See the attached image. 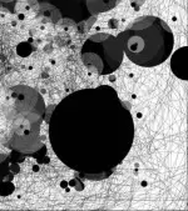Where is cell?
Instances as JSON below:
<instances>
[{
	"instance_id": "24",
	"label": "cell",
	"mask_w": 188,
	"mask_h": 211,
	"mask_svg": "<svg viewBox=\"0 0 188 211\" xmlns=\"http://www.w3.org/2000/svg\"><path fill=\"white\" fill-rule=\"evenodd\" d=\"M28 70H29V71H33V70H34V66H33V65H29V66H28Z\"/></svg>"
},
{
	"instance_id": "4",
	"label": "cell",
	"mask_w": 188,
	"mask_h": 211,
	"mask_svg": "<svg viewBox=\"0 0 188 211\" xmlns=\"http://www.w3.org/2000/svg\"><path fill=\"white\" fill-rule=\"evenodd\" d=\"M15 131L18 135H29L30 134V121L25 118H19L15 121Z\"/></svg>"
},
{
	"instance_id": "5",
	"label": "cell",
	"mask_w": 188,
	"mask_h": 211,
	"mask_svg": "<svg viewBox=\"0 0 188 211\" xmlns=\"http://www.w3.org/2000/svg\"><path fill=\"white\" fill-rule=\"evenodd\" d=\"M15 50H17V54L19 56H21V58H28V56H30L31 53H33V46L28 41H21L17 45V49Z\"/></svg>"
},
{
	"instance_id": "11",
	"label": "cell",
	"mask_w": 188,
	"mask_h": 211,
	"mask_svg": "<svg viewBox=\"0 0 188 211\" xmlns=\"http://www.w3.org/2000/svg\"><path fill=\"white\" fill-rule=\"evenodd\" d=\"M15 19L20 23V21H25L26 20V16H25V14H23V12H15Z\"/></svg>"
},
{
	"instance_id": "6",
	"label": "cell",
	"mask_w": 188,
	"mask_h": 211,
	"mask_svg": "<svg viewBox=\"0 0 188 211\" xmlns=\"http://www.w3.org/2000/svg\"><path fill=\"white\" fill-rule=\"evenodd\" d=\"M56 23H58L60 29L68 31V33H70V31L74 29H77V25H75V23L73 20H70V19H59Z\"/></svg>"
},
{
	"instance_id": "10",
	"label": "cell",
	"mask_w": 188,
	"mask_h": 211,
	"mask_svg": "<svg viewBox=\"0 0 188 211\" xmlns=\"http://www.w3.org/2000/svg\"><path fill=\"white\" fill-rule=\"evenodd\" d=\"M95 21H97V16H92L89 19V20H87L85 21V25H87V28H88V30L90 29V28L93 26L94 24H95Z\"/></svg>"
},
{
	"instance_id": "3",
	"label": "cell",
	"mask_w": 188,
	"mask_h": 211,
	"mask_svg": "<svg viewBox=\"0 0 188 211\" xmlns=\"http://www.w3.org/2000/svg\"><path fill=\"white\" fill-rule=\"evenodd\" d=\"M144 46H146V41H144V39L140 37L139 35H134L128 40V49H129V51L134 53V54H138V53L143 51Z\"/></svg>"
},
{
	"instance_id": "9",
	"label": "cell",
	"mask_w": 188,
	"mask_h": 211,
	"mask_svg": "<svg viewBox=\"0 0 188 211\" xmlns=\"http://www.w3.org/2000/svg\"><path fill=\"white\" fill-rule=\"evenodd\" d=\"M77 29L79 33H87L88 31V28H87V25H85V21H83V23H80V24H78L77 25Z\"/></svg>"
},
{
	"instance_id": "12",
	"label": "cell",
	"mask_w": 188,
	"mask_h": 211,
	"mask_svg": "<svg viewBox=\"0 0 188 211\" xmlns=\"http://www.w3.org/2000/svg\"><path fill=\"white\" fill-rule=\"evenodd\" d=\"M8 14H9L8 9H5V8H1V9H0V18H3V19H4V18L6 16V15H8Z\"/></svg>"
},
{
	"instance_id": "13",
	"label": "cell",
	"mask_w": 188,
	"mask_h": 211,
	"mask_svg": "<svg viewBox=\"0 0 188 211\" xmlns=\"http://www.w3.org/2000/svg\"><path fill=\"white\" fill-rule=\"evenodd\" d=\"M105 37H108V35H98V36H92V40H95V41H99V40H102V39H105Z\"/></svg>"
},
{
	"instance_id": "22",
	"label": "cell",
	"mask_w": 188,
	"mask_h": 211,
	"mask_svg": "<svg viewBox=\"0 0 188 211\" xmlns=\"http://www.w3.org/2000/svg\"><path fill=\"white\" fill-rule=\"evenodd\" d=\"M1 3H13V1H17V0H0Z\"/></svg>"
},
{
	"instance_id": "18",
	"label": "cell",
	"mask_w": 188,
	"mask_h": 211,
	"mask_svg": "<svg viewBox=\"0 0 188 211\" xmlns=\"http://www.w3.org/2000/svg\"><path fill=\"white\" fill-rule=\"evenodd\" d=\"M130 99L133 100V101H136V100H137V94H136V93L130 94Z\"/></svg>"
},
{
	"instance_id": "23",
	"label": "cell",
	"mask_w": 188,
	"mask_h": 211,
	"mask_svg": "<svg viewBox=\"0 0 188 211\" xmlns=\"http://www.w3.org/2000/svg\"><path fill=\"white\" fill-rule=\"evenodd\" d=\"M137 118H138V119L143 118V114H142V112H137Z\"/></svg>"
},
{
	"instance_id": "17",
	"label": "cell",
	"mask_w": 188,
	"mask_h": 211,
	"mask_svg": "<svg viewBox=\"0 0 188 211\" xmlns=\"http://www.w3.org/2000/svg\"><path fill=\"white\" fill-rule=\"evenodd\" d=\"M109 81H111V83H114V81L115 80H117V76H115V75L114 74H111V75H109Z\"/></svg>"
},
{
	"instance_id": "2",
	"label": "cell",
	"mask_w": 188,
	"mask_h": 211,
	"mask_svg": "<svg viewBox=\"0 0 188 211\" xmlns=\"http://www.w3.org/2000/svg\"><path fill=\"white\" fill-rule=\"evenodd\" d=\"M39 14L43 15L44 18L49 19L53 23H56V21L60 19V12L58 11V9L52 5H49V4H40L39 5Z\"/></svg>"
},
{
	"instance_id": "20",
	"label": "cell",
	"mask_w": 188,
	"mask_h": 211,
	"mask_svg": "<svg viewBox=\"0 0 188 211\" xmlns=\"http://www.w3.org/2000/svg\"><path fill=\"white\" fill-rule=\"evenodd\" d=\"M171 20L173 21V23H177V20H178V18H177V15H172V18H171Z\"/></svg>"
},
{
	"instance_id": "15",
	"label": "cell",
	"mask_w": 188,
	"mask_h": 211,
	"mask_svg": "<svg viewBox=\"0 0 188 211\" xmlns=\"http://www.w3.org/2000/svg\"><path fill=\"white\" fill-rule=\"evenodd\" d=\"M18 24H19V21L17 20V19H14V20H11V21H10V26H11V28H17V26H18Z\"/></svg>"
},
{
	"instance_id": "7",
	"label": "cell",
	"mask_w": 188,
	"mask_h": 211,
	"mask_svg": "<svg viewBox=\"0 0 188 211\" xmlns=\"http://www.w3.org/2000/svg\"><path fill=\"white\" fill-rule=\"evenodd\" d=\"M144 3H146V0H130V6L133 8V10L138 11Z\"/></svg>"
},
{
	"instance_id": "8",
	"label": "cell",
	"mask_w": 188,
	"mask_h": 211,
	"mask_svg": "<svg viewBox=\"0 0 188 211\" xmlns=\"http://www.w3.org/2000/svg\"><path fill=\"white\" fill-rule=\"evenodd\" d=\"M119 25H120V21H119L118 19H115V18L109 19V21H108V28H109V29H118Z\"/></svg>"
},
{
	"instance_id": "19",
	"label": "cell",
	"mask_w": 188,
	"mask_h": 211,
	"mask_svg": "<svg viewBox=\"0 0 188 211\" xmlns=\"http://www.w3.org/2000/svg\"><path fill=\"white\" fill-rule=\"evenodd\" d=\"M128 78H129V79H134V78H136V72H129V74H128Z\"/></svg>"
},
{
	"instance_id": "16",
	"label": "cell",
	"mask_w": 188,
	"mask_h": 211,
	"mask_svg": "<svg viewBox=\"0 0 188 211\" xmlns=\"http://www.w3.org/2000/svg\"><path fill=\"white\" fill-rule=\"evenodd\" d=\"M148 185H149L148 180H142V181H140V186H142V187H148Z\"/></svg>"
},
{
	"instance_id": "14",
	"label": "cell",
	"mask_w": 188,
	"mask_h": 211,
	"mask_svg": "<svg viewBox=\"0 0 188 211\" xmlns=\"http://www.w3.org/2000/svg\"><path fill=\"white\" fill-rule=\"evenodd\" d=\"M49 64L52 65V66H56V64H58V60L54 58H52V59H49Z\"/></svg>"
},
{
	"instance_id": "1",
	"label": "cell",
	"mask_w": 188,
	"mask_h": 211,
	"mask_svg": "<svg viewBox=\"0 0 188 211\" xmlns=\"http://www.w3.org/2000/svg\"><path fill=\"white\" fill-rule=\"evenodd\" d=\"M39 1L38 0H17L14 6L15 12H23L28 19H33L39 14Z\"/></svg>"
},
{
	"instance_id": "21",
	"label": "cell",
	"mask_w": 188,
	"mask_h": 211,
	"mask_svg": "<svg viewBox=\"0 0 188 211\" xmlns=\"http://www.w3.org/2000/svg\"><path fill=\"white\" fill-rule=\"evenodd\" d=\"M40 93H42L43 95H45V94L48 93V91H46V89H45V87H42V89H40Z\"/></svg>"
}]
</instances>
